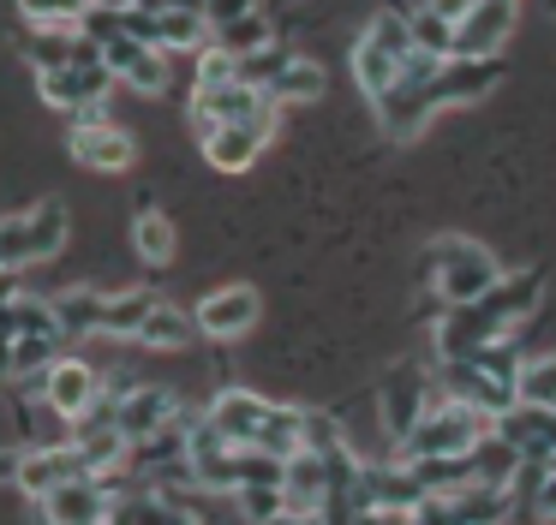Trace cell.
<instances>
[{
    "label": "cell",
    "mask_w": 556,
    "mask_h": 525,
    "mask_svg": "<svg viewBox=\"0 0 556 525\" xmlns=\"http://www.w3.org/2000/svg\"><path fill=\"white\" fill-rule=\"evenodd\" d=\"M491 430L520 453V460H539V465L556 460V412H551V406H520V400H515Z\"/></svg>",
    "instance_id": "12"
},
{
    "label": "cell",
    "mask_w": 556,
    "mask_h": 525,
    "mask_svg": "<svg viewBox=\"0 0 556 525\" xmlns=\"http://www.w3.org/2000/svg\"><path fill=\"white\" fill-rule=\"evenodd\" d=\"M443 400V388H437L431 376H425L419 364H395L383 376V388H377V406H383V430H389V441H401L413 424H419L431 406Z\"/></svg>",
    "instance_id": "4"
},
{
    "label": "cell",
    "mask_w": 556,
    "mask_h": 525,
    "mask_svg": "<svg viewBox=\"0 0 556 525\" xmlns=\"http://www.w3.org/2000/svg\"><path fill=\"white\" fill-rule=\"evenodd\" d=\"M407 54H413V18L383 12V18L365 24L359 42H353V84L365 90V102H377V95L395 90L401 60H407Z\"/></svg>",
    "instance_id": "2"
},
{
    "label": "cell",
    "mask_w": 556,
    "mask_h": 525,
    "mask_svg": "<svg viewBox=\"0 0 556 525\" xmlns=\"http://www.w3.org/2000/svg\"><path fill=\"white\" fill-rule=\"evenodd\" d=\"M78 30L90 36V42H114V36H126V12H114V7H85V18H78Z\"/></svg>",
    "instance_id": "43"
},
{
    "label": "cell",
    "mask_w": 556,
    "mask_h": 525,
    "mask_svg": "<svg viewBox=\"0 0 556 525\" xmlns=\"http://www.w3.org/2000/svg\"><path fill=\"white\" fill-rule=\"evenodd\" d=\"M102 305H109V293H97V286H66V293H54V317H61L66 341L102 334Z\"/></svg>",
    "instance_id": "25"
},
{
    "label": "cell",
    "mask_w": 556,
    "mask_h": 525,
    "mask_svg": "<svg viewBox=\"0 0 556 525\" xmlns=\"http://www.w3.org/2000/svg\"><path fill=\"white\" fill-rule=\"evenodd\" d=\"M508 30H515V0H479L455 24V54H503Z\"/></svg>",
    "instance_id": "20"
},
{
    "label": "cell",
    "mask_w": 556,
    "mask_h": 525,
    "mask_svg": "<svg viewBox=\"0 0 556 525\" xmlns=\"http://www.w3.org/2000/svg\"><path fill=\"white\" fill-rule=\"evenodd\" d=\"M102 525H109V520H102Z\"/></svg>",
    "instance_id": "54"
},
{
    "label": "cell",
    "mask_w": 556,
    "mask_h": 525,
    "mask_svg": "<svg viewBox=\"0 0 556 525\" xmlns=\"http://www.w3.org/2000/svg\"><path fill=\"white\" fill-rule=\"evenodd\" d=\"M109 525H168V496H114Z\"/></svg>",
    "instance_id": "35"
},
{
    "label": "cell",
    "mask_w": 556,
    "mask_h": 525,
    "mask_svg": "<svg viewBox=\"0 0 556 525\" xmlns=\"http://www.w3.org/2000/svg\"><path fill=\"white\" fill-rule=\"evenodd\" d=\"M150 310H156V293H150V286H126V293H109V305H102V334L138 341V329H144Z\"/></svg>",
    "instance_id": "27"
},
{
    "label": "cell",
    "mask_w": 556,
    "mask_h": 525,
    "mask_svg": "<svg viewBox=\"0 0 556 525\" xmlns=\"http://www.w3.org/2000/svg\"><path fill=\"white\" fill-rule=\"evenodd\" d=\"M210 18L204 12H162V48H204Z\"/></svg>",
    "instance_id": "37"
},
{
    "label": "cell",
    "mask_w": 556,
    "mask_h": 525,
    "mask_svg": "<svg viewBox=\"0 0 556 525\" xmlns=\"http://www.w3.org/2000/svg\"><path fill=\"white\" fill-rule=\"evenodd\" d=\"M300 525H329V520H324V513H300Z\"/></svg>",
    "instance_id": "51"
},
{
    "label": "cell",
    "mask_w": 556,
    "mask_h": 525,
    "mask_svg": "<svg viewBox=\"0 0 556 525\" xmlns=\"http://www.w3.org/2000/svg\"><path fill=\"white\" fill-rule=\"evenodd\" d=\"M222 84H240V60H233L222 42H204V48H198L192 90H222Z\"/></svg>",
    "instance_id": "34"
},
{
    "label": "cell",
    "mask_w": 556,
    "mask_h": 525,
    "mask_svg": "<svg viewBox=\"0 0 556 525\" xmlns=\"http://www.w3.org/2000/svg\"><path fill=\"white\" fill-rule=\"evenodd\" d=\"M515 394H520V406H551L556 412V353L527 358L520 376H515Z\"/></svg>",
    "instance_id": "32"
},
{
    "label": "cell",
    "mask_w": 556,
    "mask_h": 525,
    "mask_svg": "<svg viewBox=\"0 0 556 525\" xmlns=\"http://www.w3.org/2000/svg\"><path fill=\"white\" fill-rule=\"evenodd\" d=\"M425 7H431V12H443L448 24H460V18H467V12H472V7H479V0H425Z\"/></svg>",
    "instance_id": "46"
},
{
    "label": "cell",
    "mask_w": 556,
    "mask_h": 525,
    "mask_svg": "<svg viewBox=\"0 0 556 525\" xmlns=\"http://www.w3.org/2000/svg\"><path fill=\"white\" fill-rule=\"evenodd\" d=\"M269 138H276V107H264V114H252V119H233V126L204 131L198 150H204V162L222 167V174H245V167L264 155Z\"/></svg>",
    "instance_id": "5"
},
{
    "label": "cell",
    "mask_w": 556,
    "mask_h": 525,
    "mask_svg": "<svg viewBox=\"0 0 556 525\" xmlns=\"http://www.w3.org/2000/svg\"><path fill=\"white\" fill-rule=\"evenodd\" d=\"M73 155L85 167H97V174H126L138 143L121 126H109V119H90V126H73Z\"/></svg>",
    "instance_id": "22"
},
{
    "label": "cell",
    "mask_w": 556,
    "mask_h": 525,
    "mask_svg": "<svg viewBox=\"0 0 556 525\" xmlns=\"http://www.w3.org/2000/svg\"><path fill=\"white\" fill-rule=\"evenodd\" d=\"M198 334V317L192 310H174L168 298H156V310L144 317V329H138V341L144 346H156V353H180L186 341Z\"/></svg>",
    "instance_id": "28"
},
{
    "label": "cell",
    "mask_w": 556,
    "mask_h": 525,
    "mask_svg": "<svg viewBox=\"0 0 556 525\" xmlns=\"http://www.w3.org/2000/svg\"><path fill=\"white\" fill-rule=\"evenodd\" d=\"M539 298H544V269H508V274H496V286L484 298H472V305L491 322V334H508L539 310Z\"/></svg>",
    "instance_id": "7"
},
{
    "label": "cell",
    "mask_w": 556,
    "mask_h": 525,
    "mask_svg": "<svg viewBox=\"0 0 556 525\" xmlns=\"http://www.w3.org/2000/svg\"><path fill=\"white\" fill-rule=\"evenodd\" d=\"M174 412H180V406H174V394H162V388H121V394H114V424H121L126 441L162 430Z\"/></svg>",
    "instance_id": "23"
},
{
    "label": "cell",
    "mask_w": 556,
    "mask_h": 525,
    "mask_svg": "<svg viewBox=\"0 0 556 525\" xmlns=\"http://www.w3.org/2000/svg\"><path fill=\"white\" fill-rule=\"evenodd\" d=\"M532 513H539V520H556V472L539 477V489H532Z\"/></svg>",
    "instance_id": "45"
},
{
    "label": "cell",
    "mask_w": 556,
    "mask_h": 525,
    "mask_svg": "<svg viewBox=\"0 0 556 525\" xmlns=\"http://www.w3.org/2000/svg\"><path fill=\"white\" fill-rule=\"evenodd\" d=\"M443 394H448V400H460V406H479L484 418H503L508 406L520 400L508 382L484 376L479 358H443Z\"/></svg>",
    "instance_id": "11"
},
{
    "label": "cell",
    "mask_w": 556,
    "mask_h": 525,
    "mask_svg": "<svg viewBox=\"0 0 556 525\" xmlns=\"http://www.w3.org/2000/svg\"><path fill=\"white\" fill-rule=\"evenodd\" d=\"M264 525H300V513H276V520H264Z\"/></svg>",
    "instance_id": "50"
},
{
    "label": "cell",
    "mask_w": 556,
    "mask_h": 525,
    "mask_svg": "<svg viewBox=\"0 0 556 525\" xmlns=\"http://www.w3.org/2000/svg\"><path fill=\"white\" fill-rule=\"evenodd\" d=\"M144 7H156V12H204V0H144Z\"/></svg>",
    "instance_id": "47"
},
{
    "label": "cell",
    "mask_w": 556,
    "mask_h": 525,
    "mask_svg": "<svg viewBox=\"0 0 556 525\" xmlns=\"http://www.w3.org/2000/svg\"><path fill=\"white\" fill-rule=\"evenodd\" d=\"M18 48H25V60H30L37 72L73 66V60H102V48L90 42L78 24H30V30L18 36Z\"/></svg>",
    "instance_id": "15"
},
{
    "label": "cell",
    "mask_w": 556,
    "mask_h": 525,
    "mask_svg": "<svg viewBox=\"0 0 556 525\" xmlns=\"http://www.w3.org/2000/svg\"><path fill=\"white\" fill-rule=\"evenodd\" d=\"M168 525H204V520H198V513H192V508H180V501H174V496H168Z\"/></svg>",
    "instance_id": "48"
},
{
    "label": "cell",
    "mask_w": 556,
    "mask_h": 525,
    "mask_svg": "<svg viewBox=\"0 0 556 525\" xmlns=\"http://www.w3.org/2000/svg\"><path fill=\"white\" fill-rule=\"evenodd\" d=\"M90 7H114V12H132V7H144V0H90Z\"/></svg>",
    "instance_id": "49"
},
{
    "label": "cell",
    "mask_w": 556,
    "mask_h": 525,
    "mask_svg": "<svg viewBox=\"0 0 556 525\" xmlns=\"http://www.w3.org/2000/svg\"><path fill=\"white\" fill-rule=\"evenodd\" d=\"M204 418L233 441V448H257V441H264V430H269V418H276V406L257 400V394H245V388H222L216 406H210Z\"/></svg>",
    "instance_id": "17"
},
{
    "label": "cell",
    "mask_w": 556,
    "mask_h": 525,
    "mask_svg": "<svg viewBox=\"0 0 556 525\" xmlns=\"http://www.w3.org/2000/svg\"><path fill=\"white\" fill-rule=\"evenodd\" d=\"M240 508H245L252 525H264V520H276V513H288V496H281V484H245Z\"/></svg>",
    "instance_id": "40"
},
{
    "label": "cell",
    "mask_w": 556,
    "mask_h": 525,
    "mask_svg": "<svg viewBox=\"0 0 556 525\" xmlns=\"http://www.w3.org/2000/svg\"><path fill=\"white\" fill-rule=\"evenodd\" d=\"M162 54H168V48H150V42H138V36H114V42H102V66H109L121 84L144 90V95L168 90V66H162Z\"/></svg>",
    "instance_id": "14"
},
{
    "label": "cell",
    "mask_w": 556,
    "mask_h": 525,
    "mask_svg": "<svg viewBox=\"0 0 556 525\" xmlns=\"http://www.w3.org/2000/svg\"><path fill=\"white\" fill-rule=\"evenodd\" d=\"M425 281H431V293L443 298V305H472V298H484L496 286V257L479 245V239H460V233H443L425 245Z\"/></svg>",
    "instance_id": "1"
},
{
    "label": "cell",
    "mask_w": 556,
    "mask_h": 525,
    "mask_svg": "<svg viewBox=\"0 0 556 525\" xmlns=\"http://www.w3.org/2000/svg\"><path fill=\"white\" fill-rule=\"evenodd\" d=\"M66 334H18L13 341V376H49Z\"/></svg>",
    "instance_id": "33"
},
{
    "label": "cell",
    "mask_w": 556,
    "mask_h": 525,
    "mask_svg": "<svg viewBox=\"0 0 556 525\" xmlns=\"http://www.w3.org/2000/svg\"><path fill=\"white\" fill-rule=\"evenodd\" d=\"M413 48H425V54H455V24L443 18V12H431V7H419L413 12Z\"/></svg>",
    "instance_id": "36"
},
{
    "label": "cell",
    "mask_w": 556,
    "mask_h": 525,
    "mask_svg": "<svg viewBox=\"0 0 556 525\" xmlns=\"http://www.w3.org/2000/svg\"><path fill=\"white\" fill-rule=\"evenodd\" d=\"M269 102H317V95H324V72H317V60H300V54H293L288 60V66H281V78L276 84H269Z\"/></svg>",
    "instance_id": "30"
},
{
    "label": "cell",
    "mask_w": 556,
    "mask_h": 525,
    "mask_svg": "<svg viewBox=\"0 0 556 525\" xmlns=\"http://www.w3.org/2000/svg\"><path fill=\"white\" fill-rule=\"evenodd\" d=\"M109 90H114V72L102 60H73V66L37 72V95L61 114H85V107L109 102Z\"/></svg>",
    "instance_id": "6"
},
{
    "label": "cell",
    "mask_w": 556,
    "mask_h": 525,
    "mask_svg": "<svg viewBox=\"0 0 556 525\" xmlns=\"http://www.w3.org/2000/svg\"><path fill=\"white\" fill-rule=\"evenodd\" d=\"M109 501H114V489L102 477H73V484L42 496V513H49V525H102Z\"/></svg>",
    "instance_id": "19"
},
{
    "label": "cell",
    "mask_w": 556,
    "mask_h": 525,
    "mask_svg": "<svg viewBox=\"0 0 556 525\" xmlns=\"http://www.w3.org/2000/svg\"><path fill=\"white\" fill-rule=\"evenodd\" d=\"M73 477H97V465H90V453L78 448V441H66V448H42V453H18V472L13 484L30 489V496H49V489L73 484Z\"/></svg>",
    "instance_id": "10"
},
{
    "label": "cell",
    "mask_w": 556,
    "mask_h": 525,
    "mask_svg": "<svg viewBox=\"0 0 556 525\" xmlns=\"http://www.w3.org/2000/svg\"><path fill=\"white\" fill-rule=\"evenodd\" d=\"M491 424L496 418H484L479 406H460V400H437L431 412L419 418V424L407 430V436L395 441L401 448V460H431V453H467V448H479L484 436H491Z\"/></svg>",
    "instance_id": "3"
},
{
    "label": "cell",
    "mask_w": 556,
    "mask_h": 525,
    "mask_svg": "<svg viewBox=\"0 0 556 525\" xmlns=\"http://www.w3.org/2000/svg\"><path fill=\"white\" fill-rule=\"evenodd\" d=\"M508 501H515L508 484H467L455 496H437V508H443L448 525H503Z\"/></svg>",
    "instance_id": "24"
},
{
    "label": "cell",
    "mask_w": 556,
    "mask_h": 525,
    "mask_svg": "<svg viewBox=\"0 0 556 525\" xmlns=\"http://www.w3.org/2000/svg\"><path fill=\"white\" fill-rule=\"evenodd\" d=\"M25 215H30V262L61 257V251H66V233H73V215H66V203L49 197V203H37V209H25Z\"/></svg>",
    "instance_id": "26"
},
{
    "label": "cell",
    "mask_w": 556,
    "mask_h": 525,
    "mask_svg": "<svg viewBox=\"0 0 556 525\" xmlns=\"http://www.w3.org/2000/svg\"><path fill=\"white\" fill-rule=\"evenodd\" d=\"M551 472H556V460H551Z\"/></svg>",
    "instance_id": "53"
},
{
    "label": "cell",
    "mask_w": 556,
    "mask_h": 525,
    "mask_svg": "<svg viewBox=\"0 0 556 525\" xmlns=\"http://www.w3.org/2000/svg\"><path fill=\"white\" fill-rule=\"evenodd\" d=\"M329 489H336V477H329V460L312 448L288 453V472H281V496H288V513H324Z\"/></svg>",
    "instance_id": "21"
},
{
    "label": "cell",
    "mask_w": 556,
    "mask_h": 525,
    "mask_svg": "<svg viewBox=\"0 0 556 525\" xmlns=\"http://www.w3.org/2000/svg\"><path fill=\"white\" fill-rule=\"evenodd\" d=\"M371 107H377V119H383L389 138L407 143V138H419L425 119L437 114V78H431V84H419V78H395V90L377 95Z\"/></svg>",
    "instance_id": "13"
},
{
    "label": "cell",
    "mask_w": 556,
    "mask_h": 525,
    "mask_svg": "<svg viewBox=\"0 0 556 525\" xmlns=\"http://www.w3.org/2000/svg\"><path fill=\"white\" fill-rule=\"evenodd\" d=\"M257 310H264L257 286H216V293H204L192 305V317H198V334H210V341H233V334H245L257 322Z\"/></svg>",
    "instance_id": "9"
},
{
    "label": "cell",
    "mask_w": 556,
    "mask_h": 525,
    "mask_svg": "<svg viewBox=\"0 0 556 525\" xmlns=\"http://www.w3.org/2000/svg\"><path fill=\"white\" fill-rule=\"evenodd\" d=\"M300 448L312 453H341L348 448V436H341V424L329 412H300Z\"/></svg>",
    "instance_id": "38"
},
{
    "label": "cell",
    "mask_w": 556,
    "mask_h": 525,
    "mask_svg": "<svg viewBox=\"0 0 556 525\" xmlns=\"http://www.w3.org/2000/svg\"><path fill=\"white\" fill-rule=\"evenodd\" d=\"M90 0H18L25 24H78Z\"/></svg>",
    "instance_id": "41"
},
{
    "label": "cell",
    "mask_w": 556,
    "mask_h": 525,
    "mask_svg": "<svg viewBox=\"0 0 556 525\" xmlns=\"http://www.w3.org/2000/svg\"><path fill=\"white\" fill-rule=\"evenodd\" d=\"M7 269H13V262H7V257H0V274H7Z\"/></svg>",
    "instance_id": "52"
},
{
    "label": "cell",
    "mask_w": 556,
    "mask_h": 525,
    "mask_svg": "<svg viewBox=\"0 0 556 525\" xmlns=\"http://www.w3.org/2000/svg\"><path fill=\"white\" fill-rule=\"evenodd\" d=\"M503 84V60L496 54H448L437 72V107H467Z\"/></svg>",
    "instance_id": "8"
},
{
    "label": "cell",
    "mask_w": 556,
    "mask_h": 525,
    "mask_svg": "<svg viewBox=\"0 0 556 525\" xmlns=\"http://www.w3.org/2000/svg\"><path fill=\"white\" fill-rule=\"evenodd\" d=\"M210 42H222L233 60H245V54H257V48H269L276 36H269L264 12H245V18H233V24H216V30H210Z\"/></svg>",
    "instance_id": "31"
},
{
    "label": "cell",
    "mask_w": 556,
    "mask_h": 525,
    "mask_svg": "<svg viewBox=\"0 0 556 525\" xmlns=\"http://www.w3.org/2000/svg\"><path fill=\"white\" fill-rule=\"evenodd\" d=\"M288 60H293L288 48L269 42V48H257V54H245V60H240V78L252 84V90H269V84L281 78V66H288Z\"/></svg>",
    "instance_id": "39"
},
{
    "label": "cell",
    "mask_w": 556,
    "mask_h": 525,
    "mask_svg": "<svg viewBox=\"0 0 556 525\" xmlns=\"http://www.w3.org/2000/svg\"><path fill=\"white\" fill-rule=\"evenodd\" d=\"M0 257L13 262V269L30 262V215H7L0 221Z\"/></svg>",
    "instance_id": "42"
},
{
    "label": "cell",
    "mask_w": 556,
    "mask_h": 525,
    "mask_svg": "<svg viewBox=\"0 0 556 525\" xmlns=\"http://www.w3.org/2000/svg\"><path fill=\"white\" fill-rule=\"evenodd\" d=\"M42 394H49V406L66 418V424H78V418L102 400V376L85 364V358H54L49 376H42Z\"/></svg>",
    "instance_id": "16"
},
{
    "label": "cell",
    "mask_w": 556,
    "mask_h": 525,
    "mask_svg": "<svg viewBox=\"0 0 556 525\" xmlns=\"http://www.w3.org/2000/svg\"><path fill=\"white\" fill-rule=\"evenodd\" d=\"M245 12H257V0H204V18H210V30H216V24H233V18H245Z\"/></svg>",
    "instance_id": "44"
},
{
    "label": "cell",
    "mask_w": 556,
    "mask_h": 525,
    "mask_svg": "<svg viewBox=\"0 0 556 525\" xmlns=\"http://www.w3.org/2000/svg\"><path fill=\"white\" fill-rule=\"evenodd\" d=\"M551 7H556V0H551Z\"/></svg>",
    "instance_id": "55"
},
{
    "label": "cell",
    "mask_w": 556,
    "mask_h": 525,
    "mask_svg": "<svg viewBox=\"0 0 556 525\" xmlns=\"http://www.w3.org/2000/svg\"><path fill=\"white\" fill-rule=\"evenodd\" d=\"M132 251L150 262V269H168V262H174V221L156 209V203H144V209H138V221H132Z\"/></svg>",
    "instance_id": "29"
},
{
    "label": "cell",
    "mask_w": 556,
    "mask_h": 525,
    "mask_svg": "<svg viewBox=\"0 0 556 525\" xmlns=\"http://www.w3.org/2000/svg\"><path fill=\"white\" fill-rule=\"evenodd\" d=\"M264 107H276L264 90H252V84H222V90H192V131L204 138V131L216 126H233V119H252L264 114Z\"/></svg>",
    "instance_id": "18"
}]
</instances>
